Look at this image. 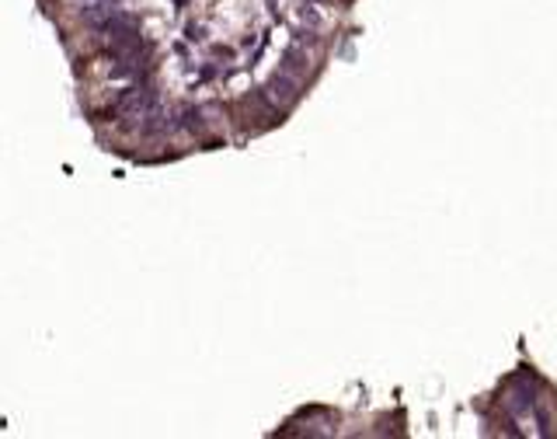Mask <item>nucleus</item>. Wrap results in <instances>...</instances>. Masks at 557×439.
I'll use <instances>...</instances> for the list:
<instances>
[{
  "instance_id": "obj_4",
  "label": "nucleus",
  "mask_w": 557,
  "mask_h": 439,
  "mask_svg": "<svg viewBox=\"0 0 557 439\" xmlns=\"http://www.w3.org/2000/svg\"><path fill=\"white\" fill-rule=\"evenodd\" d=\"M185 126H188V129H199V126H202V112H199V108H185Z\"/></svg>"
},
{
  "instance_id": "obj_1",
  "label": "nucleus",
  "mask_w": 557,
  "mask_h": 439,
  "mask_svg": "<svg viewBox=\"0 0 557 439\" xmlns=\"http://www.w3.org/2000/svg\"><path fill=\"white\" fill-rule=\"evenodd\" d=\"M115 108H119L122 119H139V122H146V119L153 115V91H150V87H129V91L119 94Z\"/></svg>"
},
{
  "instance_id": "obj_3",
  "label": "nucleus",
  "mask_w": 557,
  "mask_h": 439,
  "mask_svg": "<svg viewBox=\"0 0 557 439\" xmlns=\"http://www.w3.org/2000/svg\"><path fill=\"white\" fill-rule=\"evenodd\" d=\"M282 70L293 73V77H296V73H303V70H307V53H303L300 46H289V49H286V56H282Z\"/></svg>"
},
{
  "instance_id": "obj_2",
  "label": "nucleus",
  "mask_w": 557,
  "mask_h": 439,
  "mask_svg": "<svg viewBox=\"0 0 557 439\" xmlns=\"http://www.w3.org/2000/svg\"><path fill=\"white\" fill-rule=\"evenodd\" d=\"M265 94L272 98V101H282V105H289L293 98H296V77L293 73H275L272 80H268V87H265Z\"/></svg>"
}]
</instances>
